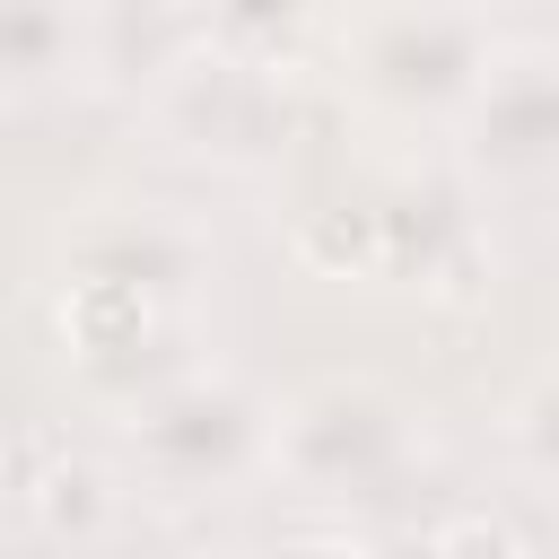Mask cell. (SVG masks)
<instances>
[{"label": "cell", "instance_id": "8fae6325", "mask_svg": "<svg viewBox=\"0 0 559 559\" xmlns=\"http://www.w3.org/2000/svg\"><path fill=\"white\" fill-rule=\"evenodd\" d=\"M306 9H314V0H210V26H218V44L280 61V44H297Z\"/></svg>", "mask_w": 559, "mask_h": 559}, {"label": "cell", "instance_id": "6da1fadb", "mask_svg": "<svg viewBox=\"0 0 559 559\" xmlns=\"http://www.w3.org/2000/svg\"><path fill=\"white\" fill-rule=\"evenodd\" d=\"M498 61V35L472 0H367L341 35L349 96L402 131H454Z\"/></svg>", "mask_w": 559, "mask_h": 559}, {"label": "cell", "instance_id": "9c48e42d", "mask_svg": "<svg viewBox=\"0 0 559 559\" xmlns=\"http://www.w3.org/2000/svg\"><path fill=\"white\" fill-rule=\"evenodd\" d=\"M297 262L323 280H384V210L376 201H332L297 218Z\"/></svg>", "mask_w": 559, "mask_h": 559}, {"label": "cell", "instance_id": "3957f363", "mask_svg": "<svg viewBox=\"0 0 559 559\" xmlns=\"http://www.w3.org/2000/svg\"><path fill=\"white\" fill-rule=\"evenodd\" d=\"M402 454H411V402L376 376H323L271 419V472L314 498H349L402 472Z\"/></svg>", "mask_w": 559, "mask_h": 559}, {"label": "cell", "instance_id": "30bf717a", "mask_svg": "<svg viewBox=\"0 0 559 559\" xmlns=\"http://www.w3.org/2000/svg\"><path fill=\"white\" fill-rule=\"evenodd\" d=\"M70 52V17L52 0H0V79H52Z\"/></svg>", "mask_w": 559, "mask_h": 559}, {"label": "cell", "instance_id": "7c38bea8", "mask_svg": "<svg viewBox=\"0 0 559 559\" xmlns=\"http://www.w3.org/2000/svg\"><path fill=\"white\" fill-rule=\"evenodd\" d=\"M419 288H428L437 306H480V297L498 288V262H489V245H480V236L463 227V236H454V245L437 253V271H428Z\"/></svg>", "mask_w": 559, "mask_h": 559}, {"label": "cell", "instance_id": "5bb4252c", "mask_svg": "<svg viewBox=\"0 0 559 559\" xmlns=\"http://www.w3.org/2000/svg\"><path fill=\"white\" fill-rule=\"evenodd\" d=\"M419 542L428 550H524V533L498 524V515H454V524H428Z\"/></svg>", "mask_w": 559, "mask_h": 559}, {"label": "cell", "instance_id": "4fadbf2b", "mask_svg": "<svg viewBox=\"0 0 559 559\" xmlns=\"http://www.w3.org/2000/svg\"><path fill=\"white\" fill-rule=\"evenodd\" d=\"M515 445H524L542 472H559V376H542V384L515 402Z\"/></svg>", "mask_w": 559, "mask_h": 559}, {"label": "cell", "instance_id": "5b68a950", "mask_svg": "<svg viewBox=\"0 0 559 559\" xmlns=\"http://www.w3.org/2000/svg\"><path fill=\"white\" fill-rule=\"evenodd\" d=\"M454 140L480 183H550L559 175V44H498Z\"/></svg>", "mask_w": 559, "mask_h": 559}, {"label": "cell", "instance_id": "52a82bcc", "mask_svg": "<svg viewBox=\"0 0 559 559\" xmlns=\"http://www.w3.org/2000/svg\"><path fill=\"white\" fill-rule=\"evenodd\" d=\"M17 498H26L35 533H44V542H70V550L105 542V533H114V515H122L114 472H105L96 454H79L61 428L17 437Z\"/></svg>", "mask_w": 559, "mask_h": 559}, {"label": "cell", "instance_id": "7a4b0ae2", "mask_svg": "<svg viewBox=\"0 0 559 559\" xmlns=\"http://www.w3.org/2000/svg\"><path fill=\"white\" fill-rule=\"evenodd\" d=\"M271 402L218 367H192V376H166L140 393L131 411V445L148 463V480L166 498H227L236 480L271 472Z\"/></svg>", "mask_w": 559, "mask_h": 559}, {"label": "cell", "instance_id": "277c9868", "mask_svg": "<svg viewBox=\"0 0 559 559\" xmlns=\"http://www.w3.org/2000/svg\"><path fill=\"white\" fill-rule=\"evenodd\" d=\"M157 114L183 148L218 157V166H262L288 148V79L262 52L236 44H192L166 61L157 79Z\"/></svg>", "mask_w": 559, "mask_h": 559}, {"label": "cell", "instance_id": "ba28073f", "mask_svg": "<svg viewBox=\"0 0 559 559\" xmlns=\"http://www.w3.org/2000/svg\"><path fill=\"white\" fill-rule=\"evenodd\" d=\"M52 323H61V349L87 367V376H114L122 358H140L166 323V306L131 280H105V271H61V297H52Z\"/></svg>", "mask_w": 559, "mask_h": 559}, {"label": "cell", "instance_id": "8992f818", "mask_svg": "<svg viewBox=\"0 0 559 559\" xmlns=\"http://www.w3.org/2000/svg\"><path fill=\"white\" fill-rule=\"evenodd\" d=\"M61 271H105V280L148 288L157 306H183V297L210 280V236L183 227L175 210L105 201V210H79V218L61 227Z\"/></svg>", "mask_w": 559, "mask_h": 559}]
</instances>
